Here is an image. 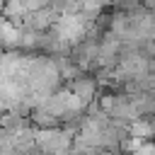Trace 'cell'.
I'll return each instance as SVG.
<instances>
[{"label": "cell", "instance_id": "6da1fadb", "mask_svg": "<svg viewBox=\"0 0 155 155\" xmlns=\"http://www.w3.org/2000/svg\"><path fill=\"white\" fill-rule=\"evenodd\" d=\"M19 36H22V31L10 19L0 17V44H5V46H19Z\"/></svg>", "mask_w": 155, "mask_h": 155}, {"label": "cell", "instance_id": "7a4b0ae2", "mask_svg": "<svg viewBox=\"0 0 155 155\" xmlns=\"http://www.w3.org/2000/svg\"><path fill=\"white\" fill-rule=\"evenodd\" d=\"M73 94H75L82 104H87V102L94 97V82H92V80H78V82L73 85Z\"/></svg>", "mask_w": 155, "mask_h": 155}]
</instances>
